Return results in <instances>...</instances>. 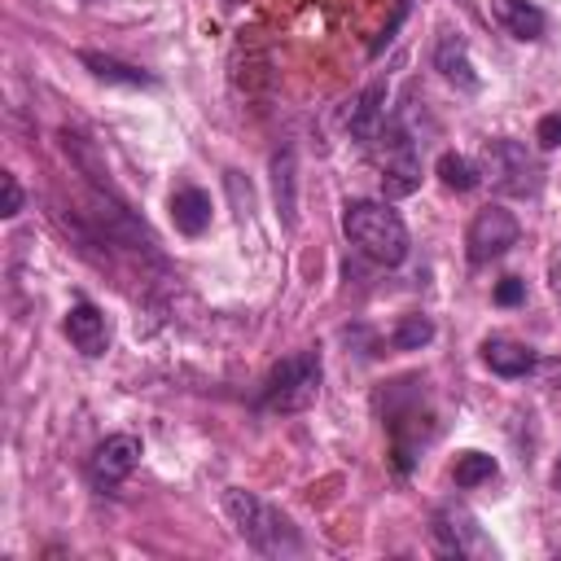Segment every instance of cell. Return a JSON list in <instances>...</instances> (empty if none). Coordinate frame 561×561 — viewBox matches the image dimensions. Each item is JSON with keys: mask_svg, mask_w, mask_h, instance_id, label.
Returning <instances> with one entry per match:
<instances>
[{"mask_svg": "<svg viewBox=\"0 0 561 561\" xmlns=\"http://www.w3.org/2000/svg\"><path fill=\"white\" fill-rule=\"evenodd\" d=\"M342 232H346V241H351L364 259H373V263H381V267L403 263L408 250H412L408 224L399 219V210H394L390 202H377V197H355V202H346V206H342Z\"/></svg>", "mask_w": 561, "mask_h": 561, "instance_id": "obj_1", "label": "cell"}, {"mask_svg": "<svg viewBox=\"0 0 561 561\" xmlns=\"http://www.w3.org/2000/svg\"><path fill=\"white\" fill-rule=\"evenodd\" d=\"M224 513L232 522V530L259 552V557H298L302 552V535L298 526L267 500H259L254 491L228 486L224 491Z\"/></svg>", "mask_w": 561, "mask_h": 561, "instance_id": "obj_2", "label": "cell"}, {"mask_svg": "<svg viewBox=\"0 0 561 561\" xmlns=\"http://www.w3.org/2000/svg\"><path fill=\"white\" fill-rule=\"evenodd\" d=\"M320 381H324V359H320V346H307V351H294L285 359L272 364V373L263 377V390H259V408L263 412H307L316 399H320Z\"/></svg>", "mask_w": 561, "mask_h": 561, "instance_id": "obj_3", "label": "cell"}, {"mask_svg": "<svg viewBox=\"0 0 561 561\" xmlns=\"http://www.w3.org/2000/svg\"><path fill=\"white\" fill-rule=\"evenodd\" d=\"M368 149L377 158V180H381L386 202L412 197L421 188V153H416V140L403 131V123L386 118V127L377 131V140Z\"/></svg>", "mask_w": 561, "mask_h": 561, "instance_id": "obj_4", "label": "cell"}, {"mask_svg": "<svg viewBox=\"0 0 561 561\" xmlns=\"http://www.w3.org/2000/svg\"><path fill=\"white\" fill-rule=\"evenodd\" d=\"M478 171L482 180H491L495 193H508V197H535L543 184V167L522 140H486Z\"/></svg>", "mask_w": 561, "mask_h": 561, "instance_id": "obj_5", "label": "cell"}, {"mask_svg": "<svg viewBox=\"0 0 561 561\" xmlns=\"http://www.w3.org/2000/svg\"><path fill=\"white\" fill-rule=\"evenodd\" d=\"M517 237H522L517 215L504 210L500 202H491V206H482V210L469 219V228H465V254H469L473 267H482V263L508 254V250L517 245Z\"/></svg>", "mask_w": 561, "mask_h": 561, "instance_id": "obj_6", "label": "cell"}, {"mask_svg": "<svg viewBox=\"0 0 561 561\" xmlns=\"http://www.w3.org/2000/svg\"><path fill=\"white\" fill-rule=\"evenodd\" d=\"M430 539H434V548H438L443 557H486V552H495V548L486 543L478 517H473L465 504H456V500L443 504V508H434V517H430Z\"/></svg>", "mask_w": 561, "mask_h": 561, "instance_id": "obj_7", "label": "cell"}, {"mask_svg": "<svg viewBox=\"0 0 561 561\" xmlns=\"http://www.w3.org/2000/svg\"><path fill=\"white\" fill-rule=\"evenodd\" d=\"M136 465H140V438H136V434H110L105 443H96V451H92V460H88V478H92V486L110 491V486H118Z\"/></svg>", "mask_w": 561, "mask_h": 561, "instance_id": "obj_8", "label": "cell"}, {"mask_svg": "<svg viewBox=\"0 0 561 561\" xmlns=\"http://www.w3.org/2000/svg\"><path fill=\"white\" fill-rule=\"evenodd\" d=\"M61 329H66L70 346H75L79 355H88V359L105 355V346H110V324H105V316H101L96 302H75V307L66 311Z\"/></svg>", "mask_w": 561, "mask_h": 561, "instance_id": "obj_9", "label": "cell"}, {"mask_svg": "<svg viewBox=\"0 0 561 561\" xmlns=\"http://www.w3.org/2000/svg\"><path fill=\"white\" fill-rule=\"evenodd\" d=\"M434 70L447 79V83H456V88H465V92H478V70H473V61H469V44H465V35H456V31H447V35H438V44H434Z\"/></svg>", "mask_w": 561, "mask_h": 561, "instance_id": "obj_10", "label": "cell"}, {"mask_svg": "<svg viewBox=\"0 0 561 561\" xmlns=\"http://www.w3.org/2000/svg\"><path fill=\"white\" fill-rule=\"evenodd\" d=\"M386 127V83H368L355 101H351V114H346V131L368 149L377 140V131Z\"/></svg>", "mask_w": 561, "mask_h": 561, "instance_id": "obj_11", "label": "cell"}, {"mask_svg": "<svg viewBox=\"0 0 561 561\" xmlns=\"http://www.w3.org/2000/svg\"><path fill=\"white\" fill-rule=\"evenodd\" d=\"M491 13H495V22H500L513 39H522V44H535V39H543V31H548L543 9L530 4V0H491Z\"/></svg>", "mask_w": 561, "mask_h": 561, "instance_id": "obj_12", "label": "cell"}, {"mask_svg": "<svg viewBox=\"0 0 561 561\" xmlns=\"http://www.w3.org/2000/svg\"><path fill=\"white\" fill-rule=\"evenodd\" d=\"M171 224L184 232V237H202L210 228V193L206 188H175L171 193Z\"/></svg>", "mask_w": 561, "mask_h": 561, "instance_id": "obj_13", "label": "cell"}, {"mask_svg": "<svg viewBox=\"0 0 561 561\" xmlns=\"http://www.w3.org/2000/svg\"><path fill=\"white\" fill-rule=\"evenodd\" d=\"M298 167H294V149L272 153V197H276V215L285 228L298 224Z\"/></svg>", "mask_w": 561, "mask_h": 561, "instance_id": "obj_14", "label": "cell"}, {"mask_svg": "<svg viewBox=\"0 0 561 561\" xmlns=\"http://www.w3.org/2000/svg\"><path fill=\"white\" fill-rule=\"evenodd\" d=\"M79 66H88L96 79L123 83V88H153V83H158L149 70H140V66H131V61H118V57H110V53H92V48L79 53Z\"/></svg>", "mask_w": 561, "mask_h": 561, "instance_id": "obj_15", "label": "cell"}, {"mask_svg": "<svg viewBox=\"0 0 561 561\" xmlns=\"http://www.w3.org/2000/svg\"><path fill=\"white\" fill-rule=\"evenodd\" d=\"M482 359L500 377H526L535 368V351L522 346V342H508V337H486L482 342Z\"/></svg>", "mask_w": 561, "mask_h": 561, "instance_id": "obj_16", "label": "cell"}, {"mask_svg": "<svg viewBox=\"0 0 561 561\" xmlns=\"http://www.w3.org/2000/svg\"><path fill=\"white\" fill-rule=\"evenodd\" d=\"M434 171H438L443 188H451V193H473V188L482 184L478 162H469L465 153H443V158L434 162Z\"/></svg>", "mask_w": 561, "mask_h": 561, "instance_id": "obj_17", "label": "cell"}, {"mask_svg": "<svg viewBox=\"0 0 561 561\" xmlns=\"http://www.w3.org/2000/svg\"><path fill=\"white\" fill-rule=\"evenodd\" d=\"M495 456H486V451H460L456 456V465H451V478H456V486H482V482H491L495 478Z\"/></svg>", "mask_w": 561, "mask_h": 561, "instance_id": "obj_18", "label": "cell"}, {"mask_svg": "<svg viewBox=\"0 0 561 561\" xmlns=\"http://www.w3.org/2000/svg\"><path fill=\"white\" fill-rule=\"evenodd\" d=\"M430 337H434V320L421 316V311H412V316H403V320L394 324L390 346H394V351H421Z\"/></svg>", "mask_w": 561, "mask_h": 561, "instance_id": "obj_19", "label": "cell"}, {"mask_svg": "<svg viewBox=\"0 0 561 561\" xmlns=\"http://www.w3.org/2000/svg\"><path fill=\"white\" fill-rule=\"evenodd\" d=\"M535 145L539 149H561V110H552L535 123Z\"/></svg>", "mask_w": 561, "mask_h": 561, "instance_id": "obj_20", "label": "cell"}, {"mask_svg": "<svg viewBox=\"0 0 561 561\" xmlns=\"http://www.w3.org/2000/svg\"><path fill=\"white\" fill-rule=\"evenodd\" d=\"M0 184H4V206H0V215H4V219H13V215L22 210V184H18V175H13V171H4V175H0Z\"/></svg>", "mask_w": 561, "mask_h": 561, "instance_id": "obj_21", "label": "cell"}, {"mask_svg": "<svg viewBox=\"0 0 561 561\" xmlns=\"http://www.w3.org/2000/svg\"><path fill=\"white\" fill-rule=\"evenodd\" d=\"M526 298V280H517V276H504L500 285H495V302L500 307H517Z\"/></svg>", "mask_w": 561, "mask_h": 561, "instance_id": "obj_22", "label": "cell"}, {"mask_svg": "<svg viewBox=\"0 0 561 561\" xmlns=\"http://www.w3.org/2000/svg\"><path fill=\"white\" fill-rule=\"evenodd\" d=\"M552 486H557V495H561V456H557V469H552Z\"/></svg>", "mask_w": 561, "mask_h": 561, "instance_id": "obj_23", "label": "cell"}]
</instances>
